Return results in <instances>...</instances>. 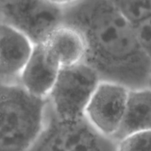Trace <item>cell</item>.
<instances>
[{
	"mask_svg": "<svg viewBox=\"0 0 151 151\" xmlns=\"http://www.w3.org/2000/svg\"><path fill=\"white\" fill-rule=\"evenodd\" d=\"M63 25L81 33L85 41L84 62L101 81L128 89L148 87L151 59L142 47L135 27L114 1H64Z\"/></svg>",
	"mask_w": 151,
	"mask_h": 151,
	"instance_id": "obj_1",
	"label": "cell"
},
{
	"mask_svg": "<svg viewBox=\"0 0 151 151\" xmlns=\"http://www.w3.org/2000/svg\"><path fill=\"white\" fill-rule=\"evenodd\" d=\"M48 116L47 99L29 94L19 81L0 78V151H29Z\"/></svg>",
	"mask_w": 151,
	"mask_h": 151,
	"instance_id": "obj_2",
	"label": "cell"
},
{
	"mask_svg": "<svg viewBox=\"0 0 151 151\" xmlns=\"http://www.w3.org/2000/svg\"><path fill=\"white\" fill-rule=\"evenodd\" d=\"M100 81L97 72L85 62L61 68L47 98L51 113L63 120L84 118L88 102Z\"/></svg>",
	"mask_w": 151,
	"mask_h": 151,
	"instance_id": "obj_3",
	"label": "cell"
},
{
	"mask_svg": "<svg viewBox=\"0 0 151 151\" xmlns=\"http://www.w3.org/2000/svg\"><path fill=\"white\" fill-rule=\"evenodd\" d=\"M117 144L96 131L85 118L58 119L49 107L47 124L29 151H117Z\"/></svg>",
	"mask_w": 151,
	"mask_h": 151,
	"instance_id": "obj_4",
	"label": "cell"
},
{
	"mask_svg": "<svg viewBox=\"0 0 151 151\" xmlns=\"http://www.w3.org/2000/svg\"><path fill=\"white\" fill-rule=\"evenodd\" d=\"M0 14L2 22L22 32L34 46L40 45L63 25L64 1H3Z\"/></svg>",
	"mask_w": 151,
	"mask_h": 151,
	"instance_id": "obj_5",
	"label": "cell"
},
{
	"mask_svg": "<svg viewBox=\"0 0 151 151\" xmlns=\"http://www.w3.org/2000/svg\"><path fill=\"white\" fill-rule=\"evenodd\" d=\"M129 89L109 81H100L85 111L84 118L106 137L114 138L121 126Z\"/></svg>",
	"mask_w": 151,
	"mask_h": 151,
	"instance_id": "obj_6",
	"label": "cell"
},
{
	"mask_svg": "<svg viewBox=\"0 0 151 151\" xmlns=\"http://www.w3.org/2000/svg\"><path fill=\"white\" fill-rule=\"evenodd\" d=\"M61 69L45 44L33 51L19 78L20 85L33 97L47 100Z\"/></svg>",
	"mask_w": 151,
	"mask_h": 151,
	"instance_id": "obj_7",
	"label": "cell"
},
{
	"mask_svg": "<svg viewBox=\"0 0 151 151\" xmlns=\"http://www.w3.org/2000/svg\"><path fill=\"white\" fill-rule=\"evenodd\" d=\"M33 49L32 43L22 32L0 22V78L19 81Z\"/></svg>",
	"mask_w": 151,
	"mask_h": 151,
	"instance_id": "obj_8",
	"label": "cell"
},
{
	"mask_svg": "<svg viewBox=\"0 0 151 151\" xmlns=\"http://www.w3.org/2000/svg\"><path fill=\"white\" fill-rule=\"evenodd\" d=\"M151 130V89H129L125 115L114 139L119 142L131 134Z\"/></svg>",
	"mask_w": 151,
	"mask_h": 151,
	"instance_id": "obj_9",
	"label": "cell"
},
{
	"mask_svg": "<svg viewBox=\"0 0 151 151\" xmlns=\"http://www.w3.org/2000/svg\"><path fill=\"white\" fill-rule=\"evenodd\" d=\"M44 44L60 68L74 66L85 60V41L81 33L71 27H59Z\"/></svg>",
	"mask_w": 151,
	"mask_h": 151,
	"instance_id": "obj_10",
	"label": "cell"
},
{
	"mask_svg": "<svg viewBox=\"0 0 151 151\" xmlns=\"http://www.w3.org/2000/svg\"><path fill=\"white\" fill-rule=\"evenodd\" d=\"M123 17L137 27L151 18V1H114Z\"/></svg>",
	"mask_w": 151,
	"mask_h": 151,
	"instance_id": "obj_11",
	"label": "cell"
},
{
	"mask_svg": "<svg viewBox=\"0 0 151 151\" xmlns=\"http://www.w3.org/2000/svg\"><path fill=\"white\" fill-rule=\"evenodd\" d=\"M117 151H151V130L131 134L119 140Z\"/></svg>",
	"mask_w": 151,
	"mask_h": 151,
	"instance_id": "obj_12",
	"label": "cell"
},
{
	"mask_svg": "<svg viewBox=\"0 0 151 151\" xmlns=\"http://www.w3.org/2000/svg\"><path fill=\"white\" fill-rule=\"evenodd\" d=\"M135 29L142 47L151 59V18L137 27Z\"/></svg>",
	"mask_w": 151,
	"mask_h": 151,
	"instance_id": "obj_13",
	"label": "cell"
},
{
	"mask_svg": "<svg viewBox=\"0 0 151 151\" xmlns=\"http://www.w3.org/2000/svg\"><path fill=\"white\" fill-rule=\"evenodd\" d=\"M148 87H149V88H150V89H151V78H150V81H149V83H148Z\"/></svg>",
	"mask_w": 151,
	"mask_h": 151,
	"instance_id": "obj_14",
	"label": "cell"
}]
</instances>
